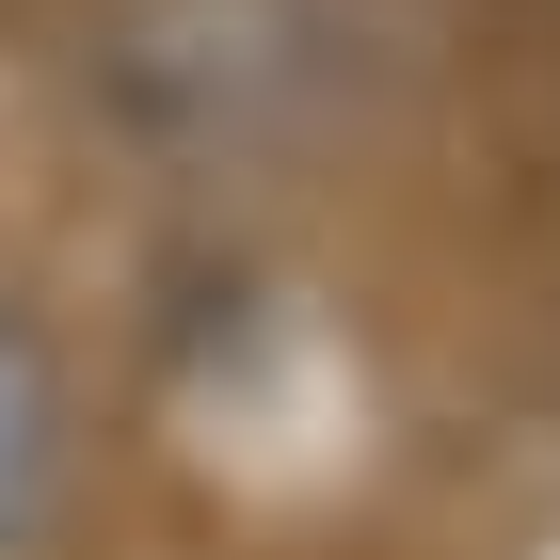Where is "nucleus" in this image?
Wrapping results in <instances>:
<instances>
[{
	"label": "nucleus",
	"instance_id": "1",
	"mask_svg": "<svg viewBox=\"0 0 560 560\" xmlns=\"http://www.w3.org/2000/svg\"><path fill=\"white\" fill-rule=\"evenodd\" d=\"M96 144L192 192L352 161L400 96V0H81L65 48Z\"/></svg>",
	"mask_w": 560,
	"mask_h": 560
},
{
	"label": "nucleus",
	"instance_id": "2",
	"mask_svg": "<svg viewBox=\"0 0 560 560\" xmlns=\"http://www.w3.org/2000/svg\"><path fill=\"white\" fill-rule=\"evenodd\" d=\"M48 497H65V369H48V337L0 304V560L48 545Z\"/></svg>",
	"mask_w": 560,
	"mask_h": 560
}]
</instances>
